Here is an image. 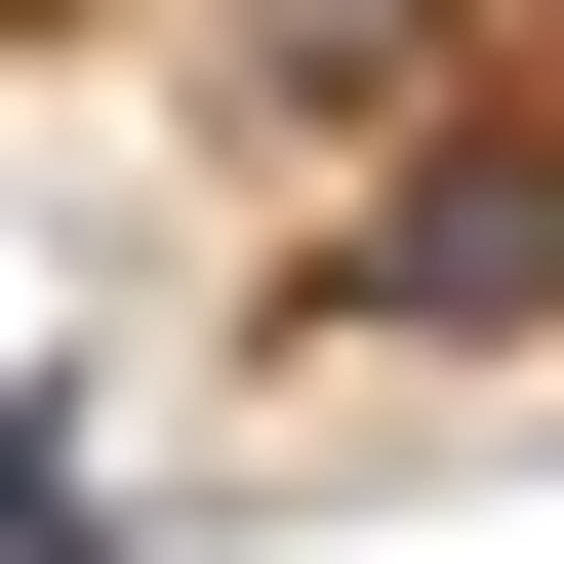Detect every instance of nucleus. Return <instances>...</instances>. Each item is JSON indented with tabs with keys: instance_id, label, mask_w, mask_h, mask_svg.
Masks as SVG:
<instances>
[{
	"instance_id": "1",
	"label": "nucleus",
	"mask_w": 564,
	"mask_h": 564,
	"mask_svg": "<svg viewBox=\"0 0 564 564\" xmlns=\"http://www.w3.org/2000/svg\"><path fill=\"white\" fill-rule=\"evenodd\" d=\"M484 323H564V121H403L323 202V364H484Z\"/></svg>"
}]
</instances>
